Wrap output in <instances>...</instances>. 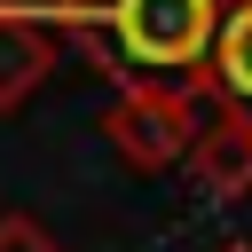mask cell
<instances>
[{
  "label": "cell",
  "instance_id": "6da1fadb",
  "mask_svg": "<svg viewBox=\"0 0 252 252\" xmlns=\"http://www.w3.org/2000/svg\"><path fill=\"white\" fill-rule=\"evenodd\" d=\"M228 0H55V39L110 87H189L205 94V55Z\"/></svg>",
  "mask_w": 252,
  "mask_h": 252
},
{
  "label": "cell",
  "instance_id": "7a4b0ae2",
  "mask_svg": "<svg viewBox=\"0 0 252 252\" xmlns=\"http://www.w3.org/2000/svg\"><path fill=\"white\" fill-rule=\"evenodd\" d=\"M205 94H189V87H110V110H102V134H110V150L126 158V165H142V173H173L181 158H189V142H197V126H205Z\"/></svg>",
  "mask_w": 252,
  "mask_h": 252
},
{
  "label": "cell",
  "instance_id": "3957f363",
  "mask_svg": "<svg viewBox=\"0 0 252 252\" xmlns=\"http://www.w3.org/2000/svg\"><path fill=\"white\" fill-rule=\"evenodd\" d=\"M55 63H63V39H55L47 8H16V0H0V110L32 102V94L47 87Z\"/></svg>",
  "mask_w": 252,
  "mask_h": 252
},
{
  "label": "cell",
  "instance_id": "277c9868",
  "mask_svg": "<svg viewBox=\"0 0 252 252\" xmlns=\"http://www.w3.org/2000/svg\"><path fill=\"white\" fill-rule=\"evenodd\" d=\"M181 173H189V189H205V197H252V126L228 118V110H205Z\"/></svg>",
  "mask_w": 252,
  "mask_h": 252
},
{
  "label": "cell",
  "instance_id": "5b68a950",
  "mask_svg": "<svg viewBox=\"0 0 252 252\" xmlns=\"http://www.w3.org/2000/svg\"><path fill=\"white\" fill-rule=\"evenodd\" d=\"M205 102L252 126V0H228L220 8L213 55H205Z\"/></svg>",
  "mask_w": 252,
  "mask_h": 252
},
{
  "label": "cell",
  "instance_id": "8992f818",
  "mask_svg": "<svg viewBox=\"0 0 252 252\" xmlns=\"http://www.w3.org/2000/svg\"><path fill=\"white\" fill-rule=\"evenodd\" d=\"M0 252H63V236L32 213H0Z\"/></svg>",
  "mask_w": 252,
  "mask_h": 252
},
{
  "label": "cell",
  "instance_id": "52a82bcc",
  "mask_svg": "<svg viewBox=\"0 0 252 252\" xmlns=\"http://www.w3.org/2000/svg\"><path fill=\"white\" fill-rule=\"evenodd\" d=\"M220 252H252V244H220Z\"/></svg>",
  "mask_w": 252,
  "mask_h": 252
}]
</instances>
